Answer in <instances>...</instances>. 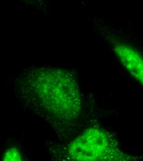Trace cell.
I'll list each match as a JSON object with an SVG mask.
<instances>
[{"label": "cell", "instance_id": "cell-1", "mask_svg": "<svg viewBox=\"0 0 143 161\" xmlns=\"http://www.w3.org/2000/svg\"><path fill=\"white\" fill-rule=\"evenodd\" d=\"M40 97L50 113L61 119L74 117L80 108L77 84L66 71L49 69L40 76Z\"/></svg>", "mask_w": 143, "mask_h": 161}, {"label": "cell", "instance_id": "cell-2", "mask_svg": "<svg viewBox=\"0 0 143 161\" xmlns=\"http://www.w3.org/2000/svg\"><path fill=\"white\" fill-rule=\"evenodd\" d=\"M69 155L75 161L123 160V153L109 135L101 128H91L72 141Z\"/></svg>", "mask_w": 143, "mask_h": 161}, {"label": "cell", "instance_id": "cell-3", "mask_svg": "<svg viewBox=\"0 0 143 161\" xmlns=\"http://www.w3.org/2000/svg\"><path fill=\"white\" fill-rule=\"evenodd\" d=\"M114 50L126 69L143 85V57L129 45L121 43L115 44Z\"/></svg>", "mask_w": 143, "mask_h": 161}, {"label": "cell", "instance_id": "cell-4", "mask_svg": "<svg viewBox=\"0 0 143 161\" xmlns=\"http://www.w3.org/2000/svg\"><path fill=\"white\" fill-rule=\"evenodd\" d=\"M22 159L20 152L16 148L9 149L3 155V161H21Z\"/></svg>", "mask_w": 143, "mask_h": 161}]
</instances>
